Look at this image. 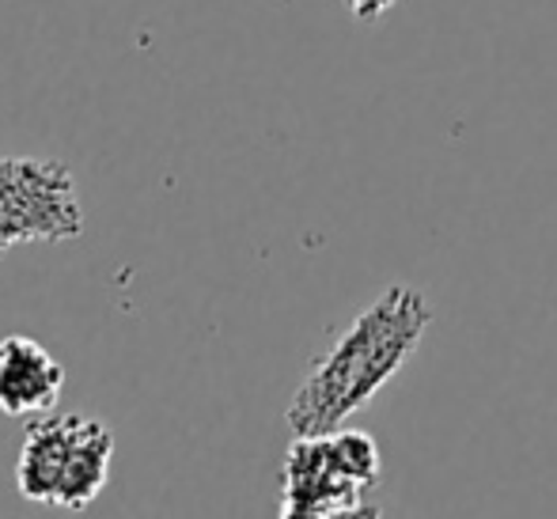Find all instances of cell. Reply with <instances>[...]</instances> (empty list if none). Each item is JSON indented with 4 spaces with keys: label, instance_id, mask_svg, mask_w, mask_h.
Here are the masks:
<instances>
[{
    "label": "cell",
    "instance_id": "cell-1",
    "mask_svg": "<svg viewBox=\"0 0 557 519\" xmlns=\"http://www.w3.org/2000/svg\"><path fill=\"white\" fill-rule=\"evenodd\" d=\"M429 326L433 308L425 296L410 285H391L372 308L352 319V326L296 387L285 413L293 436H323L342 429L413 357Z\"/></svg>",
    "mask_w": 557,
    "mask_h": 519
},
{
    "label": "cell",
    "instance_id": "cell-2",
    "mask_svg": "<svg viewBox=\"0 0 557 519\" xmlns=\"http://www.w3.org/2000/svg\"><path fill=\"white\" fill-rule=\"evenodd\" d=\"M114 462V432L99 417L42 413L27 424L15 462V485L27 501L53 508H88L103 493Z\"/></svg>",
    "mask_w": 557,
    "mask_h": 519
},
{
    "label": "cell",
    "instance_id": "cell-3",
    "mask_svg": "<svg viewBox=\"0 0 557 519\" xmlns=\"http://www.w3.org/2000/svg\"><path fill=\"white\" fill-rule=\"evenodd\" d=\"M380 485V447L360 429L296 436L281 470V516H380L372 490Z\"/></svg>",
    "mask_w": 557,
    "mask_h": 519
},
{
    "label": "cell",
    "instance_id": "cell-4",
    "mask_svg": "<svg viewBox=\"0 0 557 519\" xmlns=\"http://www.w3.org/2000/svg\"><path fill=\"white\" fill-rule=\"evenodd\" d=\"M84 232L73 171L38 156H0V258L20 243H69Z\"/></svg>",
    "mask_w": 557,
    "mask_h": 519
},
{
    "label": "cell",
    "instance_id": "cell-5",
    "mask_svg": "<svg viewBox=\"0 0 557 519\" xmlns=\"http://www.w3.org/2000/svg\"><path fill=\"white\" fill-rule=\"evenodd\" d=\"M65 391V368L27 334L0 337V413L42 417Z\"/></svg>",
    "mask_w": 557,
    "mask_h": 519
},
{
    "label": "cell",
    "instance_id": "cell-6",
    "mask_svg": "<svg viewBox=\"0 0 557 519\" xmlns=\"http://www.w3.org/2000/svg\"><path fill=\"white\" fill-rule=\"evenodd\" d=\"M345 4H349V12L357 15L360 23H372V20H380V15L391 12L395 0H345Z\"/></svg>",
    "mask_w": 557,
    "mask_h": 519
}]
</instances>
